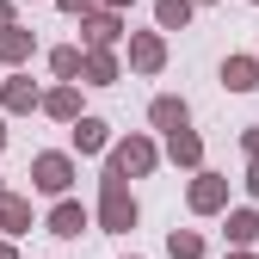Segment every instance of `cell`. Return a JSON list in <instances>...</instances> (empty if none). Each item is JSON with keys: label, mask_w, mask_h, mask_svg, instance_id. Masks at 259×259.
I'll list each match as a JSON object with an SVG mask.
<instances>
[{"label": "cell", "mask_w": 259, "mask_h": 259, "mask_svg": "<svg viewBox=\"0 0 259 259\" xmlns=\"http://www.w3.org/2000/svg\"><path fill=\"white\" fill-rule=\"evenodd\" d=\"M222 204H229V179H216V173H198V179H191V210H198V216H210Z\"/></svg>", "instance_id": "obj_4"}, {"label": "cell", "mask_w": 259, "mask_h": 259, "mask_svg": "<svg viewBox=\"0 0 259 259\" xmlns=\"http://www.w3.org/2000/svg\"><path fill=\"white\" fill-rule=\"evenodd\" d=\"M7 25H13V7H7V0H0V31H7Z\"/></svg>", "instance_id": "obj_24"}, {"label": "cell", "mask_w": 259, "mask_h": 259, "mask_svg": "<svg viewBox=\"0 0 259 259\" xmlns=\"http://www.w3.org/2000/svg\"><path fill=\"white\" fill-rule=\"evenodd\" d=\"M167 154L179 160V167H198V160H204V142L191 136V130H167Z\"/></svg>", "instance_id": "obj_10"}, {"label": "cell", "mask_w": 259, "mask_h": 259, "mask_svg": "<svg viewBox=\"0 0 259 259\" xmlns=\"http://www.w3.org/2000/svg\"><path fill=\"white\" fill-rule=\"evenodd\" d=\"M235 259H253V253H247V247H241V253H235Z\"/></svg>", "instance_id": "obj_28"}, {"label": "cell", "mask_w": 259, "mask_h": 259, "mask_svg": "<svg viewBox=\"0 0 259 259\" xmlns=\"http://www.w3.org/2000/svg\"><path fill=\"white\" fill-rule=\"evenodd\" d=\"M247 191H253V198H259V160H253V173H247Z\"/></svg>", "instance_id": "obj_23"}, {"label": "cell", "mask_w": 259, "mask_h": 259, "mask_svg": "<svg viewBox=\"0 0 259 259\" xmlns=\"http://www.w3.org/2000/svg\"><path fill=\"white\" fill-rule=\"evenodd\" d=\"M0 148H7V117H0Z\"/></svg>", "instance_id": "obj_27"}, {"label": "cell", "mask_w": 259, "mask_h": 259, "mask_svg": "<svg viewBox=\"0 0 259 259\" xmlns=\"http://www.w3.org/2000/svg\"><path fill=\"white\" fill-rule=\"evenodd\" d=\"M229 241H235V247H253V241H259V216H253V210H229Z\"/></svg>", "instance_id": "obj_16"}, {"label": "cell", "mask_w": 259, "mask_h": 259, "mask_svg": "<svg viewBox=\"0 0 259 259\" xmlns=\"http://www.w3.org/2000/svg\"><path fill=\"white\" fill-rule=\"evenodd\" d=\"M80 74H87L93 87H111V80H117V62H111L105 50H87V68H80Z\"/></svg>", "instance_id": "obj_17"}, {"label": "cell", "mask_w": 259, "mask_h": 259, "mask_svg": "<svg viewBox=\"0 0 259 259\" xmlns=\"http://www.w3.org/2000/svg\"><path fill=\"white\" fill-rule=\"evenodd\" d=\"M130 62H136L142 74H160V62H167V44H160L154 31H136V37H130Z\"/></svg>", "instance_id": "obj_5"}, {"label": "cell", "mask_w": 259, "mask_h": 259, "mask_svg": "<svg viewBox=\"0 0 259 259\" xmlns=\"http://www.w3.org/2000/svg\"><path fill=\"white\" fill-rule=\"evenodd\" d=\"M148 117H154V130H185V123H191L185 99H154V105H148Z\"/></svg>", "instance_id": "obj_11"}, {"label": "cell", "mask_w": 259, "mask_h": 259, "mask_svg": "<svg viewBox=\"0 0 259 259\" xmlns=\"http://www.w3.org/2000/svg\"><path fill=\"white\" fill-rule=\"evenodd\" d=\"M74 148L80 154H99L105 148V123L99 117H74Z\"/></svg>", "instance_id": "obj_14"}, {"label": "cell", "mask_w": 259, "mask_h": 259, "mask_svg": "<svg viewBox=\"0 0 259 259\" xmlns=\"http://www.w3.org/2000/svg\"><path fill=\"white\" fill-rule=\"evenodd\" d=\"M105 7H111V13H123V7H130V0H105Z\"/></svg>", "instance_id": "obj_25"}, {"label": "cell", "mask_w": 259, "mask_h": 259, "mask_svg": "<svg viewBox=\"0 0 259 259\" xmlns=\"http://www.w3.org/2000/svg\"><path fill=\"white\" fill-rule=\"evenodd\" d=\"M25 56H31V31L7 25V31H0V62H25Z\"/></svg>", "instance_id": "obj_18"}, {"label": "cell", "mask_w": 259, "mask_h": 259, "mask_svg": "<svg viewBox=\"0 0 259 259\" xmlns=\"http://www.w3.org/2000/svg\"><path fill=\"white\" fill-rule=\"evenodd\" d=\"M0 229H7V235H25L31 229V204L7 191V198H0Z\"/></svg>", "instance_id": "obj_13"}, {"label": "cell", "mask_w": 259, "mask_h": 259, "mask_svg": "<svg viewBox=\"0 0 259 259\" xmlns=\"http://www.w3.org/2000/svg\"><path fill=\"white\" fill-rule=\"evenodd\" d=\"M0 198H7V185H0Z\"/></svg>", "instance_id": "obj_29"}, {"label": "cell", "mask_w": 259, "mask_h": 259, "mask_svg": "<svg viewBox=\"0 0 259 259\" xmlns=\"http://www.w3.org/2000/svg\"><path fill=\"white\" fill-rule=\"evenodd\" d=\"M31 185L50 191V198H62V191L74 185V160L68 154H37V160H31Z\"/></svg>", "instance_id": "obj_3"}, {"label": "cell", "mask_w": 259, "mask_h": 259, "mask_svg": "<svg viewBox=\"0 0 259 259\" xmlns=\"http://www.w3.org/2000/svg\"><path fill=\"white\" fill-rule=\"evenodd\" d=\"M0 259H19V253H13V247H7V241H0Z\"/></svg>", "instance_id": "obj_26"}, {"label": "cell", "mask_w": 259, "mask_h": 259, "mask_svg": "<svg viewBox=\"0 0 259 259\" xmlns=\"http://www.w3.org/2000/svg\"><path fill=\"white\" fill-rule=\"evenodd\" d=\"M80 31H87V44H93V50H111V44L123 37V19H117V13L105 7V13H93V19H87Z\"/></svg>", "instance_id": "obj_6"}, {"label": "cell", "mask_w": 259, "mask_h": 259, "mask_svg": "<svg viewBox=\"0 0 259 259\" xmlns=\"http://www.w3.org/2000/svg\"><path fill=\"white\" fill-rule=\"evenodd\" d=\"M99 222H105V235L136 229V198H130L123 173H105V191H99Z\"/></svg>", "instance_id": "obj_1"}, {"label": "cell", "mask_w": 259, "mask_h": 259, "mask_svg": "<svg viewBox=\"0 0 259 259\" xmlns=\"http://www.w3.org/2000/svg\"><path fill=\"white\" fill-rule=\"evenodd\" d=\"M0 105H7V111H37L44 99H37V87L19 74V80H7V87H0Z\"/></svg>", "instance_id": "obj_9"}, {"label": "cell", "mask_w": 259, "mask_h": 259, "mask_svg": "<svg viewBox=\"0 0 259 259\" xmlns=\"http://www.w3.org/2000/svg\"><path fill=\"white\" fill-rule=\"evenodd\" d=\"M56 7H62V13H87L93 0H56Z\"/></svg>", "instance_id": "obj_21"}, {"label": "cell", "mask_w": 259, "mask_h": 259, "mask_svg": "<svg viewBox=\"0 0 259 259\" xmlns=\"http://www.w3.org/2000/svg\"><path fill=\"white\" fill-rule=\"evenodd\" d=\"M241 142H247V154L259 160V130H247V136H241Z\"/></svg>", "instance_id": "obj_22"}, {"label": "cell", "mask_w": 259, "mask_h": 259, "mask_svg": "<svg viewBox=\"0 0 259 259\" xmlns=\"http://www.w3.org/2000/svg\"><path fill=\"white\" fill-rule=\"evenodd\" d=\"M87 229V210L74 204V198H62L56 210H50V235H62V241H68V235H80Z\"/></svg>", "instance_id": "obj_8"}, {"label": "cell", "mask_w": 259, "mask_h": 259, "mask_svg": "<svg viewBox=\"0 0 259 259\" xmlns=\"http://www.w3.org/2000/svg\"><path fill=\"white\" fill-rule=\"evenodd\" d=\"M167 253H173V259H204V235L173 229V235H167Z\"/></svg>", "instance_id": "obj_19"}, {"label": "cell", "mask_w": 259, "mask_h": 259, "mask_svg": "<svg viewBox=\"0 0 259 259\" xmlns=\"http://www.w3.org/2000/svg\"><path fill=\"white\" fill-rule=\"evenodd\" d=\"M154 19H160V31H185L191 25V0H154Z\"/></svg>", "instance_id": "obj_15"}, {"label": "cell", "mask_w": 259, "mask_h": 259, "mask_svg": "<svg viewBox=\"0 0 259 259\" xmlns=\"http://www.w3.org/2000/svg\"><path fill=\"white\" fill-rule=\"evenodd\" d=\"M50 68H56L62 80H74V74L87 68V56H80V50H56V56H50Z\"/></svg>", "instance_id": "obj_20"}, {"label": "cell", "mask_w": 259, "mask_h": 259, "mask_svg": "<svg viewBox=\"0 0 259 259\" xmlns=\"http://www.w3.org/2000/svg\"><path fill=\"white\" fill-rule=\"evenodd\" d=\"M44 111H50V117H62V123H74V117H80V93H74V87L44 93Z\"/></svg>", "instance_id": "obj_12"}, {"label": "cell", "mask_w": 259, "mask_h": 259, "mask_svg": "<svg viewBox=\"0 0 259 259\" xmlns=\"http://www.w3.org/2000/svg\"><path fill=\"white\" fill-rule=\"evenodd\" d=\"M222 87H229V93H253L259 87V62L253 56H229V62H222Z\"/></svg>", "instance_id": "obj_7"}, {"label": "cell", "mask_w": 259, "mask_h": 259, "mask_svg": "<svg viewBox=\"0 0 259 259\" xmlns=\"http://www.w3.org/2000/svg\"><path fill=\"white\" fill-rule=\"evenodd\" d=\"M154 160H160V154H154V142H148V136H130V142H117V148H111V167H105V173H123V179L136 173V179H142V173H154Z\"/></svg>", "instance_id": "obj_2"}]
</instances>
